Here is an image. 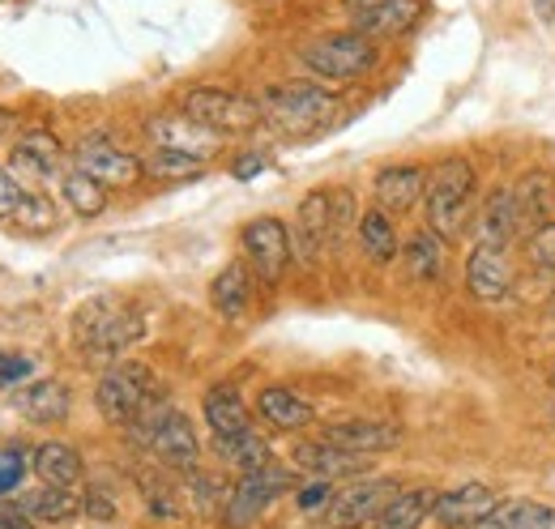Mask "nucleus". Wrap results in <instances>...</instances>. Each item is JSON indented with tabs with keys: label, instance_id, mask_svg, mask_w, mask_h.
Wrapping results in <instances>:
<instances>
[{
	"label": "nucleus",
	"instance_id": "1",
	"mask_svg": "<svg viewBox=\"0 0 555 529\" xmlns=\"http://www.w3.org/2000/svg\"><path fill=\"white\" fill-rule=\"evenodd\" d=\"M145 337V312L129 299L99 295L73 317V341L90 363H120L133 346Z\"/></svg>",
	"mask_w": 555,
	"mask_h": 529
},
{
	"label": "nucleus",
	"instance_id": "2",
	"mask_svg": "<svg viewBox=\"0 0 555 529\" xmlns=\"http://www.w3.org/2000/svg\"><path fill=\"white\" fill-rule=\"evenodd\" d=\"M475 167L470 158L453 154V158H440L431 171H427V231H436L444 244H457L470 227V209H475Z\"/></svg>",
	"mask_w": 555,
	"mask_h": 529
},
{
	"label": "nucleus",
	"instance_id": "3",
	"mask_svg": "<svg viewBox=\"0 0 555 529\" xmlns=\"http://www.w3.org/2000/svg\"><path fill=\"white\" fill-rule=\"evenodd\" d=\"M129 436H133V444H141L154 462H163L167 469H180V474L197 469L202 440L193 431V418L184 410H176L171 401H163V397H154L129 423Z\"/></svg>",
	"mask_w": 555,
	"mask_h": 529
},
{
	"label": "nucleus",
	"instance_id": "4",
	"mask_svg": "<svg viewBox=\"0 0 555 529\" xmlns=\"http://www.w3.org/2000/svg\"><path fill=\"white\" fill-rule=\"evenodd\" d=\"M338 107H343V99L334 90H325L321 81H282L261 94L266 125H274L278 132H295V137L325 129L338 116Z\"/></svg>",
	"mask_w": 555,
	"mask_h": 529
},
{
	"label": "nucleus",
	"instance_id": "5",
	"mask_svg": "<svg viewBox=\"0 0 555 529\" xmlns=\"http://www.w3.org/2000/svg\"><path fill=\"white\" fill-rule=\"evenodd\" d=\"M180 112L202 125L214 137H244V132L261 129L266 125V112H261V99H248L240 90H227V86H193L180 103Z\"/></svg>",
	"mask_w": 555,
	"mask_h": 529
},
{
	"label": "nucleus",
	"instance_id": "6",
	"mask_svg": "<svg viewBox=\"0 0 555 529\" xmlns=\"http://www.w3.org/2000/svg\"><path fill=\"white\" fill-rule=\"evenodd\" d=\"M154 397H158V376L138 359L112 363L94 385V405L112 427H129Z\"/></svg>",
	"mask_w": 555,
	"mask_h": 529
},
{
	"label": "nucleus",
	"instance_id": "7",
	"mask_svg": "<svg viewBox=\"0 0 555 529\" xmlns=\"http://www.w3.org/2000/svg\"><path fill=\"white\" fill-rule=\"evenodd\" d=\"M299 61L317 81H354L376 65V43L359 30H334V35L312 39L299 52Z\"/></svg>",
	"mask_w": 555,
	"mask_h": 529
},
{
	"label": "nucleus",
	"instance_id": "8",
	"mask_svg": "<svg viewBox=\"0 0 555 529\" xmlns=\"http://www.w3.org/2000/svg\"><path fill=\"white\" fill-rule=\"evenodd\" d=\"M291 482H295V474L286 465H266L257 474H240L231 495H227V504H222V526L253 529L274 508V500H282L291 491Z\"/></svg>",
	"mask_w": 555,
	"mask_h": 529
},
{
	"label": "nucleus",
	"instance_id": "9",
	"mask_svg": "<svg viewBox=\"0 0 555 529\" xmlns=\"http://www.w3.org/2000/svg\"><path fill=\"white\" fill-rule=\"evenodd\" d=\"M240 248H244V264L253 269V278L261 286H278L286 278V269L295 264L291 257V227L282 218H253L244 231H240Z\"/></svg>",
	"mask_w": 555,
	"mask_h": 529
},
{
	"label": "nucleus",
	"instance_id": "10",
	"mask_svg": "<svg viewBox=\"0 0 555 529\" xmlns=\"http://www.w3.org/2000/svg\"><path fill=\"white\" fill-rule=\"evenodd\" d=\"M398 478H350L347 487L334 495V504L325 508L330 529H363L376 526V517L389 508V500L398 495Z\"/></svg>",
	"mask_w": 555,
	"mask_h": 529
},
{
	"label": "nucleus",
	"instance_id": "11",
	"mask_svg": "<svg viewBox=\"0 0 555 529\" xmlns=\"http://www.w3.org/2000/svg\"><path fill=\"white\" fill-rule=\"evenodd\" d=\"M73 167L86 171L90 180H99L103 189H133L141 176H145L138 154L120 150V145L107 141V137H86V141H77Z\"/></svg>",
	"mask_w": 555,
	"mask_h": 529
},
{
	"label": "nucleus",
	"instance_id": "12",
	"mask_svg": "<svg viewBox=\"0 0 555 529\" xmlns=\"http://www.w3.org/2000/svg\"><path fill=\"white\" fill-rule=\"evenodd\" d=\"M325 253H330V189H312L299 201L291 222V257L312 269Z\"/></svg>",
	"mask_w": 555,
	"mask_h": 529
},
{
	"label": "nucleus",
	"instance_id": "13",
	"mask_svg": "<svg viewBox=\"0 0 555 529\" xmlns=\"http://www.w3.org/2000/svg\"><path fill=\"white\" fill-rule=\"evenodd\" d=\"M466 286L479 304H504L513 295V261L508 248L495 244H475L466 257Z\"/></svg>",
	"mask_w": 555,
	"mask_h": 529
},
{
	"label": "nucleus",
	"instance_id": "14",
	"mask_svg": "<svg viewBox=\"0 0 555 529\" xmlns=\"http://www.w3.org/2000/svg\"><path fill=\"white\" fill-rule=\"evenodd\" d=\"M321 440L347 449L354 457H376V453H393L402 444V427L385 423V418H343V423H330Z\"/></svg>",
	"mask_w": 555,
	"mask_h": 529
},
{
	"label": "nucleus",
	"instance_id": "15",
	"mask_svg": "<svg viewBox=\"0 0 555 529\" xmlns=\"http://www.w3.org/2000/svg\"><path fill=\"white\" fill-rule=\"evenodd\" d=\"M495 508H500V495L487 482H462L453 491H440L431 517L444 529H479Z\"/></svg>",
	"mask_w": 555,
	"mask_h": 529
},
{
	"label": "nucleus",
	"instance_id": "16",
	"mask_svg": "<svg viewBox=\"0 0 555 529\" xmlns=\"http://www.w3.org/2000/svg\"><path fill=\"white\" fill-rule=\"evenodd\" d=\"M291 465L308 478H325V482H343V478H363L367 457H354L347 449L330 444V440H299L291 449Z\"/></svg>",
	"mask_w": 555,
	"mask_h": 529
},
{
	"label": "nucleus",
	"instance_id": "17",
	"mask_svg": "<svg viewBox=\"0 0 555 529\" xmlns=\"http://www.w3.org/2000/svg\"><path fill=\"white\" fill-rule=\"evenodd\" d=\"M372 197L385 214H406L415 209L418 201L427 197V171L415 163H393V167H380L376 180H372Z\"/></svg>",
	"mask_w": 555,
	"mask_h": 529
},
{
	"label": "nucleus",
	"instance_id": "18",
	"mask_svg": "<svg viewBox=\"0 0 555 529\" xmlns=\"http://www.w3.org/2000/svg\"><path fill=\"white\" fill-rule=\"evenodd\" d=\"M513 214H517V235H534L555 222V180L547 171H526L513 184Z\"/></svg>",
	"mask_w": 555,
	"mask_h": 529
},
{
	"label": "nucleus",
	"instance_id": "19",
	"mask_svg": "<svg viewBox=\"0 0 555 529\" xmlns=\"http://www.w3.org/2000/svg\"><path fill=\"white\" fill-rule=\"evenodd\" d=\"M61 167H65V145L48 129H30L17 137V145H13V180L17 176L52 180V176H61Z\"/></svg>",
	"mask_w": 555,
	"mask_h": 529
},
{
	"label": "nucleus",
	"instance_id": "20",
	"mask_svg": "<svg viewBox=\"0 0 555 529\" xmlns=\"http://www.w3.org/2000/svg\"><path fill=\"white\" fill-rule=\"evenodd\" d=\"M13 405H17V414H22L26 423H35V427H56V423L69 418L73 397L61 380H35V385H26V389L13 393Z\"/></svg>",
	"mask_w": 555,
	"mask_h": 529
},
{
	"label": "nucleus",
	"instance_id": "21",
	"mask_svg": "<svg viewBox=\"0 0 555 529\" xmlns=\"http://www.w3.org/2000/svg\"><path fill=\"white\" fill-rule=\"evenodd\" d=\"M253 291H257V278L244 261H231L227 269H218V278L209 282V304L222 321H240L248 308H253Z\"/></svg>",
	"mask_w": 555,
	"mask_h": 529
},
{
	"label": "nucleus",
	"instance_id": "22",
	"mask_svg": "<svg viewBox=\"0 0 555 529\" xmlns=\"http://www.w3.org/2000/svg\"><path fill=\"white\" fill-rule=\"evenodd\" d=\"M202 414H206V427L214 431V444L253 431V414H248L244 397L235 393L231 385H214L206 393V401H202Z\"/></svg>",
	"mask_w": 555,
	"mask_h": 529
},
{
	"label": "nucleus",
	"instance_id": "23",
	"mask_svg": "<svg viewBox=\"0 0 555 529\" xmlns=\"http://www.w3.org/2000/svg\"><path fill=\"white\" fill-rule=\"evenodd\" d=\"M517 240V214H513V189L495 184L483 197L479 214H475V244H495L508 248Z\"/></svg>",
	"mask_w": 555,
	"mask_h": 529
},
{
	"label": "nucleus",
	"instance_id": "24",
	"mask_svg": "<svg viewBox=\"0 0 555 529\" xmlns=\"http://www.w3.org/2000/svg\"><path fill=\"white\" fill-rule=\"evenodd\" d=\"M257 410H261V418L270 427H278V431H299V427H308L317 418L312 401L299 397L295 389H286V385H266L257 393Z\"/></svg>",
	"mask_w": 555,
	"mask_h": 529
},
{
	"label": "nucleus",
	"instance_id": "25",
	"mask_svg": "<svg viewBox=\"0 0 555 529\" xmlns=\"http://www.w3.org/2000/svg\"><path fill=\"white\" fill-rule=\"evenodd\" d=\"M359 248H363V257L372 264H389L398 261V253H402V240H398V222H393V214H385L380 205H372V209H363L359 214Z\"/></svg>",
	"mask_w": 555,
	"mask_h": 529
},
{
	"label": "nucleus",
	"instance_id": "26",
	"mask_svg": "<svg viewBox=\"0 0 555 529\" xmlns=\"http://www.w3.org/2000/svg\"><path fill=\"white\" fill-rule=\"evenodd\" d=\"M418 13H423V0H380L367 13H354V30L376 43V39H389V35H406L418 22Z\"/></svg>",
	"mask_w": 555,
	"mask_h": 529
},
{
	"label": "nucleus",
	"instance_id": "27",
	"mask_svg": "<svg viewBox=\"0 0 555 529\" xmlns=\"http://www.w3.org/2000/svg\"><path fill=\"white\" fill-rule=\"evenodd\" d=\"M30 469L39 474L43 487H65V491H73L81 482V453L73 444H65V440H43L30 453Z\"/></svg>",
	"mask_w": 555,
	"mask_h": 529
},
{
	"label": "nucleus",
	"instance_id": "28",
	"mask_svg": "<svg viewBox=\"0 0 555 529\" xmlns=\"http://www.w3.org/2000/svg\"><path fill=\"white\" fill-rule=\"evenodd\" d=\"M436 500H440L436 487H402L389 500V508L376 517V529H418L436 513Z\"/></svg>",
	"mask_w": 555,
	"mask_h": 529
},
{
	"label": "nucleus",
	"instance_id": "29",
	"mask_svg": "<svg viewBox=\"0 0 555 529\" xmlns=\"http://www.w3.org/2000/svg\"><path fill=\"white\" fill-rule=\"evenodd\" d=\"M17 508L35 521V526H65L81 513V500L65 491V487H39V491H26L17 500Z\"/></svg>",
	"mask_w": 555,
	"mask_h": 529
},
{
	"label": "nucleus",
	"instance_id": "30",
	"mask_svg": "<svg viewBox=\"0 0 555 529\" xmlns=\"http://www.w3.org/2000/svg\"><path fill=\"white\" fill-rule=\"evenodd\" d=\"M444 240L436 235V231H415L406 244H402V264H406V273L415 278V282H436L440 273H444Z\"/></svg>",
	"mask_w": 555,
	"mask_h": 529
},
{
	"label": "nucleus",
	"instance_id": "31",
	"mask_svg": "<svg viewBox=\"0 0 555 529\" xmlns=\"http://www.w3.org/2000/svg\"><path fill=\"white\" fill-rule=\"evenodd\" d=\"M479 529H555V508L543 500H500Z\"/></svg>",
	"mask_w": 555,
	"mask_h": 529
},
{
	"label": "nucleus",
	"instance_id": "32",
	"mask_svg": "<svg viewBox=\"0 0 555 529\" xmlns=\"http://www.w3.org/2000/svg\"><path fill=\"white\" fill-rule=\"evenodd\" d=\"M145 176L150 180H193L206 171V154H193V150H171V145H154L145 158H141Z\"/></svg>",
	"mask_w": 555,
	"mask_h": 529
},
{
	"label": "nucleus",
	"instance_id": "33",
	"mask_svg": "<svg viewBox=\"0 0 555 529\" xmlns=\"http://www.w3.org/2000/svg\"><path fill=\"white\" fill-rule=\"evenodd\" d=\"M214 449H218V457L231 465L235 474H257V469L274 465L270 440L261 431H248V436H235V440H218Z\"/></svg>",
	"mask_w": 555,
	"mask_h": 529
},
{
	"label": "nucleus",
	"instance_id": "34",
	"mask_svg": "<svg viewBox=\"0 0 555 529\" xmlns=\"http://www.w3.org/2000/svg\"><path fill=\"white\" fill-rule=\"evenodd\" d=\"M61 193L73 205V214H81V218H99L107 209V189L99 180H90L86 171H77V167L61 176Z\"/></svg>",
	"mask_w": 555,
	"mask_h": 529
},
{
	"label": "nucleus",
	"instance_id": "35",
	"mask_svg": "<svg viewBox=\"0 0 555 529\" xmlns=\"http://www.w3.org/2000/svg\"><path fill=\"white\" fill-rule=\"evenodd\" d=\"M359 231V209L350 189H330V253L347 244V235Z\"/></svg>",
	"mask_w": 555,
	"mask_h": 529
},
{
	"label": "nucleus",
	"instance_id": "36",
	"mask_svg": "<svg viewBox=\"0 0 555 529\" xmlns=\"http://www.w3.org/2000/svg\"><path fill=\"white\" fill-rule=\"evenodd\" d=\"M13 222L26 227V231H52V227H56V205L43 197V193L26 189V193H22V205H17V214H13Z\"/></svg>",
	"mask_w": 555,
	"mask_h": 529
},
{
	"label": "nucleus",
	"instance_id": "37",
	"mask_svg": "<svg viewBox=\"0 0 555 529\" xmlns=\"http://www.w3.org/2000/svg\"><path fill=\"white\" fill-rule=\"evenodd\" d=\"M334 482H325V478H312L299 495H295V504H299V513H321V508H330L334 504Z\"/></svg>",
	"mask_w": 555,
	"mask_h": 529
},
{
	"label": "nucleus",
	"instance_id": "38",
	"mask_svg": "<svg viewBox=\"0 0 555 529\" xmlns=\"http://www.w3.org/2000/svg\"><path fill=\"white\" fill-rule=\"evenodd\" d=\"M22 474H26V457H22V449H0V495L17 491Z\"/></svg>",
	"mask_w": 555,
	"mask_h": 529
},
{
	"label": "nucleus",
	"instance_id": "39",
	"mask_svg": "<svg viewBox=\"0 0 555 529\" xmlns=\"http://www.w3.org/2000/svg\"><path fill=\"white\" fill-rule=\"evenodd\" d=\"M530 261L539 269H555V222L530 235Z\"/></svg>",
	"mask_w": 555,
	"mask_h": 529
},
{
	"label": "nucleus",
	"instance_id": "40",
	"mask_svg": "<svg viewBox=\"0 0 555 529\" xmlns=\"http://www.w3.org/2000/svg\"><path fill=\"white\" fill-rule=\"evenodd\" d=\"M22 193H26V189L0 167V222H4V218L13 222V214H17V205H22Z\"/></svg>",
	"mask_w": 555,
	"mask_h": 529
},
{
	"label": "nucleus",
	"instance_id": "41",
	"mask_svg": "<svg viewBox=\"0 0 555 529\" xmlns=\"http://www.w3.org/2000/svg\"><path fill=\"white\" fill-rule=\"evenodd\" d=\"M81 513H90V517H99V521H112V517H116V504H112L107 491H90V495L81 500Z\"/></svg>",
	"mask_w": 555,
	"mask_h": 529
},
{
	"label": "nucleus",
	"instance_id": "42",
	"mask_svg": "<svg viewBox=\"0 0 555 529\" xmlns=\"http://www.w3.org/2000/svg\"><path fill=\"white\" fill-rule=\"evenodd\" d=\"M30 359H0V385H17V380H26L30 376Z\"/></svg>",
	"mask_w": 555,
	"mask_h": 529
},
{
	"label": "nucleus",
	"instance_id": "43",
	"mask_svg": "<svg viewBox=\"0 0 555 529\" xmlns=\"http://www.w3.org/2000/svg\"><path fill=\"white\" fill-rule=\"evenodd\" d=\"M231 171H235V180H253L266 171V154H240V163Z\"/></svg>",
	"mask_w": 555,
	"mask_h": 529
},
{
	"label": "nucleus",
	"instance_id": "44",
	"mask_svg": "<svg viewBox=\"0 0 555 529\" xmlns=\"http://www.w3.org/2000/svg\"><path fill=\"white\" fill-rule=\"evenodd\" d=\"M530 4H534V13H539L547 26H552V22H555V0H530Z\"/></svg>",
	"mask_w": 555,
	"mask_h": 529
},
{
	"label": "nucleus",
	"instance_id": "45",
	"mask_svg": "<svg viewBox=\"0 0 555 529\" xmlns=\"http://www.w3.org/2000/svg\"><path fill=\"white\" fill-rule=\"evenodd\" d=\"M380 0H347V9L350 13H367V9H376Z\"/></svg>",
	"mask_w": 555,
	"mask_h": 529
},
{
	"label": "nucleus",
	"instance_id": "46",
	"mask_svg": "<svg viewBox=\"0 0 555 529\" xmlns=\"http://www.w3.org/2000/svg\"><path fill=\"white\" fill-rule=\"evenodd\" d=\"M552 325H555V295H552Z\"/></svg>",
	"mask_w": 555,
	"mask_h": 529
}]
</instances>
